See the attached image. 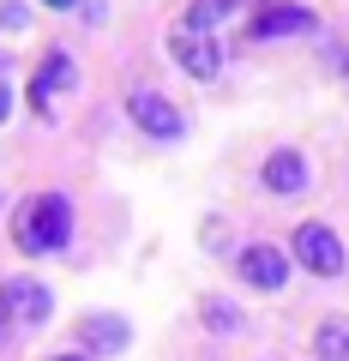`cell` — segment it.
<instances>
[{
	"label": "cell",
	"instance_id": "9a60e30c",
	"mask_svg": "<svg viewBox=\"0 0 349 361\" xmlns=\"http://www.w3.org/2000/svg\"><path fill=\"white\" fill-rule=\"evenodd\" d=\"M6 337H13V319H6V295H0V349H6Z\"/></svg>",
	"mask_w": 349,
	"mask_h": 361
},
{
	"label": "cell",
	"instance_id": "8992f818",
	"mask_svg": "<svg viewBox=\"0 0 349 361\" xmlns=\"http://www.w3.org/2000/svg\"><path fill=\"white\" fill-rule=\"evenodd\" d=\"M0 295H6V319H13V325H49L54 295H49L42 283H30V277H13V283H0Z\"/></svg>",
	"mask_w": 349,
	"mask_h": 361
},
{
	"label": "cell",
	"instance_id": "30bf717a",
	"mask_svg": "<svg viewBox=\"0 0 349 361\" xmlns=\"http://www.w3.org/2000/svg\"><path fill=\"white\" fill-rule=\"evenodd\" d=\"M66 85H78L73 61H66V54H49L42 73H37V85H30V109H49V97H54V90H66Z\"/></svg>",
	"mask_w": 349,
	"mask_h": 361
},
{
	"label": "cell",
	"instance_id": "7c38bea8",
	"mask_svg": "<svg viewBox=\"0 0 349 361\" xmlns=\"http://www.w3.org/2000/svg\"><path fill=\"white\" fill-rule=\"evenodd\" d=\"M235 6H241V0H193V13H187V30H193V37H211V30H217L223 18L235 13Z\"/></svg>",
	"mask_w": 349,
	"mask_h": 361
},
{
	"label": "cell",
	"instance_id": "277c9868",
	"mask_svg": "<svg viewBox=\"0 0 349 361\" xmlns=\"http://www.w3.org/2000/svg\"><path fill=\"white\" fill-rule=\"evenodd\" d=\"M313 25H319V18H313L307 6H289V0H265V6L253 13V25H247V30H253L259 42H271V37H307Z\"/></svg>",
	"mask_w": 349,
	"mask_h": 361
},
{
	"label": "cell",
	"instance_id": "e0dca14e",
	"mask_svg": "<svg viewBox=\"0 0 349 361\" xmlns=\"http://www.w3.org/2000/svg\"><path fill=\"white\" fill-rule=\"evenodd\" d=\"M0 121H6V90H0Z\"/></svg>",
	"mask_w": 349,
	"mask_h": 361
},
{
	"label": "cell",
	"instance_id": "ba28073f",
	"mask_svg": "<svg viewBox=\"0 0 349 361\" xmlns=\"http://www.w3.org/2000/svg\"><path fill=\"white\" fill-rule=\"evenodd\" d=\"M169 54H175L193 78H217V66H223L217 42H211V37H193V30H175V37H169Z\"/></svg>",
	"mask_w": 349,
	"mask_h": 361
},
{
	"label": "cell",
	"instance_id": "5bb4252c",
	"mask_svg": "<svg viewBox=\"0 0 349 361\" xmlns=\"http://www.w3.org/2000/svg\"><path fill=\"white\" fill-rule=\"evenodd\" d=\"M0 25H6V30H25V6H18V0H0Z\"/></svg>",
	"mask_w": 349,
	"mask_h": 361
},
{
	"label": "cell",
	"instance_id": "9c48e42d",
	"mask_svg": "<svg viewBox=\"0 0 349 361\" xmlns=\"http://www.w3.org/2000/svg\"><path fill=\"white\" fill-rule=\"evenodd\" d=\"M265 187H271V193H301V187H307V163H301L295 151H271L265 157Z\"/></svg>",
	"mask_w": 349,
	"mask_h": 361
},
{
	"label": "cell",
	"instance_id": "8fae6325",
	"mask_svg": "<svg viewBox=\"0 0 349 361\" xmlns=\"http://www.w3.org/2000/svg\"><path fill=\"white\" fill-rule=\"evenodd\" d=\"M313 355L319 361H349V319H325L313 331Z\"/></svg>",
	"mask_w": 349,
	"mask_h": 361
},
{
	"label": "cell",
	"instance_id": "4fadbf2b",
	"mask_svg": "<svg viewBox=\"0 0 349 361\" xmlns=\"http://www.w3.org/2000/svg\"><path fill=\"white\" fill-rule=\"evenodd\" d=\"M205 325H211V331H241V313H235L229 301L211 295V301H205Z\"/></svg>",
	"mask_w": 349,
	"mask_h": 361
},
{
	"label": "cell",
	"instance_id": "ac0fdd59",
	"mask_svg": "<svg viewBox=\"0 0 349 361\" xmlns=\"http://www.w3.org/2000/svg\"><path fill=\"white\" fill-rule=\"evenodd\" d=\"M49 6H78V0H49Z\"/></svg>",
	"mask_w": 349,
	"mask_h": 361
},
{
	"label": "cell",
	"instance_id": "2e32d148",
	"mask_svg": "<svg viewBox=\"0 0 349 361\" xmlns=\"http://www.w3.org/2000/svg\"><path fill=\"white\" fill-rule=\"evenodd\" d=\"M49 361H85V355H49Z\"/></svg>",
	"mask_w": 349,
	"mask_h": 361
},
{
	"label": "cell",
	"instance_id": "5b68a950",
	"mask_svg": "<svg viewBox=\"0 0 349 361\" xmlns=\"http://www.w3.org/2000/svg\"><path fill=\"white\" fill-rule=\"evenodd\" d=\"M241 283H253V289H283L289 283V259H283V247H271V241H253V247H241Z\"/></svg>",
	"mask_w": 349,
	"mask_h": 361
},
{
	"label": "cell",
	"instance_id": "7a4b0ae2",
	"mask_svg": "<svg viewBox=\"0 0 349 361\" xmlns=\"http://www.w3.org/2000/svg\"><path fill=\"white\" fill-rule=\"evenodd\" d=\"M295 265L313 271V277H337L343 271V241L325 223H301L295 229Z\"/></svg>",
	"mask_w": 349,
	"mask_h": 361
},
{
	"label": "cell",
	"instance_id": "3957f363",
	"mask_svg": "<svg viewBox=\"0 0 349 361\" xmlns=\"http://www.w3.org/2000/svg\"><path fill=\"white\" fill-rule=\"evenodd\" d=\"M127 115L139 121L151 139H181V133H187L181 109L169 103V97H157V90H133V97H127Z\"/></svg>",
	"mask_w": 349,
	"mask_h": 361
},
{
	"label": "cell",
	"instance_id": "52a82bcc",
	"mask_svg": "<svg viewBox=\"0 0 349 361\" xmlns=\"http://www.w3.org/2000/svg\"><path fill=\"white\" fill-rule=\"evenodd\" d=\"M127 319L121 313H85L78 319V343L91 349V355H115V349H127Z\"/></svg>",
	"mask_w": 349,
	"mask_h": 361
},
{
	"label": "cell",
	"instance_id": "6da1fadb",
	"mask_svg": "<svg viewBox=\"0 0 349 361\" xmlns=\"http://www.w3.org/2000/svg\"><path fill=\"white\" fill-rule=\"evenodd\" d=\"M66 235H73V205H66L61 193L30 199V205L18 211V223H13L18 253H54V247H66Z\"/></svg>",
	"mask_w": 349,
	"mask_h": 361
}]
</instances>
